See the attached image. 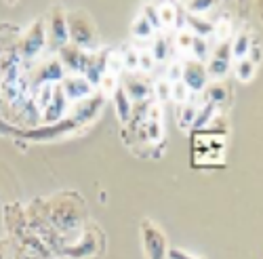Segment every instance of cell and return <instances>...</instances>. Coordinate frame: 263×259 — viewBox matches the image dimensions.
Returning a JSON list of instances; mask_svg holds the SVG:
<instances>
[{
	"mask_svg": "<svg viewBox=\"0 0 263 259\" xmlns=\"http://www.w3.org/2000/svg\"><path fill=\"white\" fill-rule=\"evenodd\" d=\"M40 207L47 221L59 234H68L82 228L86 219V205L76 192H63L51 200H40Z\"/></svg>",
	"mask_w": 263,
	"mask_h": 259,
	"instance_id": "6da1fadb",
	"label": "cell"
},
{
	"mask_svg": "<svg viewBox=\"0 0 263 259\" xmlns=\"http://www.w3.org/2000/svg\"><path fill=\"white\" fill-rule=\"evenodd\" d=\"M49 45L47 40V24L45 17L34 19L30 28L17 38V51L24 59V63H32L40 57V53L45 51V47Z\"/></svg>",
	"mask_w": 263,
	"mask_h": 259,
	"instance_id": "7a4b0ae2",
	"label": "cell"
},
{
	"mask_svg": "<svg viewBox=\"0 0 263 259\" xmlns=\"http://www.w3.org/2000/svg\"><path fill=\"white\" fill-rule=\"evenodd\" d=\"M68 34L70 42L84 51H89L95 47L97 42V28L93 24V19L89 13L84 11H70L68 13Z\"/></svg>",
	"mask_w": 263,
	"mask_h": 259,
	"instance_id": "3957f363",
	"label": "cell"
},
{
	"mask_svg": "<svg viewBox=\"0 0 263 259\" xmlns=\"http://www.w3.org/2000/svg\"><path fill=\"white\" fill-rule=\"evenodd\" d=\"M139 234L145 259H168V238L156 221L143 219L139 226Z\"/></svg>",
	"mask_w": 263,
	"mask_h": 259,
	"instance_id": "277c9868",
	"label": "cell"
},
{
	"mask_svg": "<svg viewBox=\"0 0 263 259\" xmlns=\"http://www.w3.org/2000/svg\"><path fill=\"white\" fill-rule=\"evenodd\" d=\"M65 76V68L61 66L59 57H49L42 61H34V68L26 70V78H28V86H30V95L38 89L40 84H59Z\"/></svg>",
	"mask_w": 263,
	"mask_h": 259,
	"instance_id": "5b68a950",
	"label": "cell"
},
{
	"mask_svg": "<svg viewBox=\"0 0 263 259\" xmlns=\"http://www.w3.org/2000/svg\"><path fill=\"white\" fill-rule=\"evenodd\" d=\"M78 124L68 116L59 122H53V124H36V126H30L28 131H15V135H21L28 141H38V143H45V141H57L61 139L63 135H68L72 131H76Z\"/></svg>",
	"mask_w": 263,
	"mask_h": 259,
	"instance_id": "8992f818",
	"label": "cell"
},
{
	"mask_svg": "<svg viewBox=\"0 0 263 259\" xmlns=\"http://www.w3.org/2000/svg\"><path fill=\"white\" fill-rule=\"evenodd\" d=\"M45 24H47V40H49V45L51 49L59 51L63 45H68L70 42V34H68V13L63 11L61 5H53L47 19H45Z\"/></svg>",
	"mask_w": 263,
	"mask_h": 259,
	"instance_id": "52a82bcc",
	"label": "cell"
},
{
	"mask_svg": "<svg viewBox=\"0 0 263 259\" xmlns=\"http://www.w3.org/2000/svg\"><path fill=\"white\" fill-rule=\"evenodd\" d=\"M101 238H103V236H99L97 228H86L80 238L76 243L65 245L59 255L68 257V259H89V257H95L99 253Z\"/></svg>",
	"mask_w": 263,
	"mask_h": 259,
	"instance_id": "ba28073f",
	"label": "cell"
},
{
	"mask_svg": "<svg viewBox=\"0 0 263 259\" xmlns=\"http://www.w3.org/2000/svg\"><path fill=\"white\" fill-rule=\"evenodd\" d=\"M120 86L126 91V95L133 99V103L145 101L154 93V84L149 82L147 74L141 72H122L120 74Z\"/></svg>",
	"mask_w": 263,
	"mask_h": 259,
	"instance_id": "9c48e42d",
	"label": "cell"
},
{
	"mask_svg": "<svg viewBox=\"0 0 263 259\" xmlns=\"http://www.w3.org/2000/svg\"><path fill=\"white\" fill-rule=\"evenodd\" d=\"M103 105H105V95L103 93H93V95H89V97H84V99L74 103L72 112H70V118L78 126H84V124L93 122L101 114Z\"/></svg>",
	"mask_w": 263,
	"mask_h": 259,
	"instance_id": "30bf717a",
	"label": "cell"
},
{
	"mask_svg": "<svg viewBox=\"0 0 263 259\" xmlns=\"http://www.w3.org/2000/svg\"><path fill=\"white\" fill-rule=\"evenodd\" d=\"M57 57L61 61V66L65 68V72H72V74H84L86 66H89V59H91V51H84L72 42L63 45L59 51H57Z\"/></svg>",
	"mask_w": 263,
	"mask_h": 259,
	"instance_id": "8fae6325",
	"label": "cell"
},
{
	"mask_svg": "<svg viewBox=\"0 0 263 259\" xmlns=\"http://www.w3.org/2000/svg\"><path fill=\"white\" fill-rule=\"evenodd\" d=\"M181 82H185V86L192 93H202L209 84V74H206V66L204 61L198 59H183V74H181Z\"/></svg>",
	"mask_w": 263,
	"mask_h": 259,
	"instance_id": "7c38bea8",
	"label": "cell"
},
{
	"mask_svg": "<svg viewBox=\"0 0 263 259\" xmlns=\"http://www.w3.org/2000/svg\"><path fill=\"white\" fill-rule=\"evenodd\" d=\"M59 86H61V91L65 93V97H68V101H72V103H76V101H80V99L95 93V86L80 74H65L63 80L59 82Z\"/></svg>",
	"mask_w": 263,
	"mask_h": 259,
	"instance_id": "4fadbf2b",
	"label": "cell"
},
{
	"mask_svg": "<svg viewBox=\"0 0 263 259\" xmlns=\"http://www.w3.org/2000/svg\"><path fill=\"white\" fill-rule=\"evenodd\" d=\"M68 107H70V101H68V97H65V93L61 91V86L57 84L51 101L47 103V107L40 114L42 124H53V122H59L63 118H68Z\"/></svg>",
	"mask_w": 263,
	"mask_h": 259,
	"instance_id": "5bb4252c",
	"label": "cell"
},
{
	"mask_svg": "<svg viewBox=\"0 0 263 259\" xmlns=\"http://www.w3.org/2000/svg\"><path fill=\"white\" fill-rule=\"evenodd\" d=\"M112 103H114V110H116V116H118L120 124H128L130 114H133V99L126 95V91L122 89L120 84L112 93Z\"/></svg>",
	"mask_w": 263,
	"mask_h": 259,
	"instance_id": "9a60e30c",
	"label": "cell"
},
{
	"mask_svg": "<svg viewBox=\"0 0 263 259\" xmlns=\"http://www.w3.org/2000/svg\"><path fill=\"white\" fill-rule=\"evenodd\" d=\"M198 103L194 101H185V103H177V110H175V118H177V124L181 131H187V128H192L194 124V118L196 114H198Z\"/></svg>",
	"mask_w": 263,
	"mask_h": 259,
	"instance_id": "2e32d148",
	"label": "cell"
},
{
	"mask_svg": "<svg viewBox=\"0 0 263 259\" xmlns=\"http://www.w3.org/2000/svg\"><path fill=\"white\" fill-rule=\"evenodd\" d=\"M230 47H232V59H234V61L245 59V57L249 55L251 47H253V38H251L249 32L242 30V32H238L236 36H232Z\"/></svg>",
	"mask_w": 263,
	"mask_h": 259,
	"instance_id": "e0dca14e",
	"label": "cell"
},
{
	"mask_svg": "<svg viewBox=\"0 0 263 259\" xmlns=\"http://www.w3.org/2000/svg\"><path fill=\"white\" fill-rule=\"evenodd\" d=\"M185 24H187V30L194 36H202V38H209L213 34V30H215V26L211 24V21H206L200 15H192V13L185 15Z\"/></svg>",
	"mask_w": 263,
	"mask_h": 259,
	"instance_id": "ac0fdd59",
	"label": "cell"
},
{
	"mask_svg": "<svg viewBox=\"0 0 263 259\" xmlns=\"http://www.w3.org/2000/svg\"><path fill=\"white\" fill-rule=\"evenodd\" d=\"M204 95H206V101H209V103H213V105L219 107V105H223V103L228 101L230 91H228V86H226L221 80H213V82L206 84Z\"/></svg>",
	"mask_w": 263,
	"mask_h": 259,
	"instance_id": "d6986e66",
	"label": "cell"
},
{
	"mask_svg": "<svg viewBox=\"0 0 263 259\" xmlns=\"http://www.w3.org/2000/svg\"><path fill=\"white\" fill-rule=\"evenodd\" d=\"M204 66H206V74H209V78H213V80H221V78H226V76L230 74V70H232V61H230V59H219V57H209Z\"/></svg>",
	"mask_w": 263,
	"mask_h": 259,
	"instance_id": "ffe728a7",
	"label": "cell"
},
{
	"mask_svg": "<svg viewBox=\"0 0 263 259\" xmlns=\"http://www.w3.org/2000/svg\"><path fill=\"white\" fill-rule=\"evenodd\" d=\"M215 116H217V105H213V103L206 101L204 105L198 107V114H196V118H194L192 128H194V131H204L206 124H209Z\"/></svg>",
	"mask_w": 263,
	"mask_h": 259,
	"instance_id": "44dd1931",
	"label": "cell"
},
{
	"mask_svg": "<svg viewBox=\"0 0 263 259\" xmlns=\"http://www.w3.org/2000/svg\"><path fill=\"white\" fill-rule=\"evenodd\" d=\"M156 11H158V19H160L162 28H173L177 24V7H175L171 0H164V3L156 5Z\"/></svg>",
	"mask_w": 263,
	"mask_h": 259,
	"instance_id": "7402d4cb",
	"label": "cell"
},
{
	"mask_svg": "<svg viewBox=\"0 0 263 259\" xmlns=\"http://www.w3.org/2000/svg\"><path fill=\"white\" fill-rule=\"evenodd\" d=\"M234 72H236V78L240 82H251L255 78V74H257V63H253L249 57L238 59L234 63Z\"/></svg>",
	"mask_w": 263,
	"mask_h": 259,
	"instance_id": "603a6c76",
	"label": "cell"
},
{
	"mask_svg": "<svg viewBox=\"0 0 263 259\" xmlns=\"http://www.w3.org/2000/svg\"><path fill=\"white\" fill-rule=\"evenodd\" d=\"M130 34H133L137 40H147V38H154L156 30L149 26V21H147L143 15H139V17L133 21V26H130Z\"/></svg>",
	"mask_w": 263,
	"mask_h": 259,
	"instance_id": "cb8c5ba5",
	"label": "cell"
},
{
	"mask_svg": "<svg viewBox=\"0 0 263 259\" xmlns=\"http://www.w3.org/2000/svg\"><path fill=\"white\" fill-rule=\"evenodd\" d=\"M211 42L209 38H202V36H194V42H192V49H190V55L198 61H204L211 57Z\"/></svg>",
	"mask_w": 263,
	"mask_h": 259,
	"instance_id": "d4e9b609",
	"label": "cell"
},
{
	"mask_svg": "<svg viewBox=\"0 0 263 259\" xmlns=\"http://www.w3.org/2000/svg\"><path fill=\"white\" fill-rule=\"evenodd\" d=\"M149 53L156 61H164L168 59V40L162 34H154L152 38V45H149Z\"/></svg>",
	"mask_w": 263,
	"mask_h": 259,
	"instance_id": "484cf974",
	"label": "cell"
},
{
	"mask_svg": "<svg viewBox=\"0 0 263 259\" xmlns=\"http://www.w3.org/2000/svg\"><path fill=\"white\" fill-rule=\"evenodd\" d=\"M124 72H139V51L135 47H124L120 51Z\"/></svg>",
	"mask_w": 263,
	"mask_h": 259,
	"instance_id": "4316f807",
	"label": "cell"
},
{
	"mask_svg": "<svg viewBox=\"0 0 263 259\" xmlns=\"http://www.w3.org/2000/svg\"><path fill=\"white\" fill-rule=\"evenodd\" d=\"M190 97H192V91L185 86V82H181V80L171 82V99L175 103H185V101H190Z\"/></svg>",
	"mask_w": 263,
	"mask_h": 259,
	"instance_id": "83f0119b",
	"label": "cell"
},
{
	"mask_svg": "<svg viewBox=\"0 0 263 259\" xmlns=\"http://www.w3.org/2000/svg\"><path fill=\"white\" fill-rule=\"evenodd\" d=\"M152 97H154L158 103H164L171 99V82L166 78H160L154 82V93H152Z\"/></svg>",
	"mask_w": 263,
	"mask_h": 259,
	"instance_id": "f1b7e54d",
	"label": "cell"
},
{
	"mask_svg": "<svg viewBox=\"0 0 263 259\" xmlns=\"http://www.w3.org/2000/svg\"><path fill=\"white\" fill-rule=\"evenodd\" d=\"M185 3H187V13L200 17L215 7V0H185Z\"/></svg>",
	"mask_w": 263,
	"mask_h": 259,
	"instance_id": "f546056e",
	"label": "cell"
},
{
	"mask_svg": "<svg viewBox=\"0 0 263 259\" xmlns=\"http://www.w3.org/2000/svg\"><path fill=\"white\" fill-rule=\"evenodd\" d=\"M192 42H194V34H192L187 28H179V30H177V36H175V45H177V49L190 53Z\"/></svg>",
	"mask_w": 263,
	"mask_h": 259,
	"instance_id": "4dcf8cb0",
	"label": "cell"
},
{
	"mask_svg": "<svg viewBox=\"0 0 263 259\" xmlns=\"http://www.w3.org/2000/svg\"><path fill=\"white\" fill-rule=\"evenodd\" d=\"M181 74H183V59H175V61L168 63L164 78L168 82H177V80H181Z\"/></svg>",
	"mask_w": 263,
	"mask_h": 259,
	"instance_id": "1f68e13d",
	"label": "cell"
},
{
	"mask_svg": "<svg viewBox=\"0 0 263 259\" xmlns=\"http://www.w3.org/2000/svg\"><path fill=\"white\" fill-rule=\"evenodd\" d=\"M141 15H143V17L149 21V26L154 28V30H162V26H160V19H158V11H156V3H147V5L143 7Z\"/></svg>",
	"mask_w": 263,
	"mask_h": 259,
	"instance_id": "d6a6232c",
	"label": "cell"
},
{
	"mask_svg": "<svg viewBox=\"0 0 263 259\" xmlns=\"http://www.w3.org/2000/svg\"><path fill=\"white\" fill-rule=\"evenodd\" d=\"M154 66H156V59L152 57L149 49L139 51V72H141V74H147V72L154 70Z\"/></svg>",
	"mask_w": 263,
	"mask_h": 259,
	"instance_id": "836d02e7",
	"label": "cell"
},
{
	"mask_svg": "<svg viewBox=\"0 0 263 259\" xmlns=\"http://www.w3.org/2000/svg\"><path fill=\"white\" fill-rule=\"evenodd\" d=\"M120 82H118V76H114V74H105L103 78H101V82H99V89H101V93L105 95V93H114V89L118 86Z\"/></svg>",
	"mask_w": 263,
	"mask_h": 259,
	"instance_id": "e575fe53",
	"label": "cell"
},
{
	"mask_svg": "<svg viewBox=\"0 0 263 259\" xmlns=\"http://www.w3.org/2000/svg\"><path fill=\"white\" fill-rule=\"evenodd\" d=\"M213 34H217V42H223V40H232V26H230V21H221L219 26H215Z\"/></svg>",
	"mask_w": 263,
	"mask_h": 259,
	"instance_id": "d590c367",
	"label": "cell"
},
{
	"mask_svg": "<svg viewBox=\"0 0 263 259\" xmlns=\"http://www.w3.org/2000/svg\"><path fill=\"white\" fill-rule=\"evenodd\" d=\"M168 259H200V257H196L183 249H177V247H171L168 249Z\"/></svg>",
	"mask_w": 263,
	"mask_h": 259,
	"instance_id": "8d00e7d4",
	"label": "cell"
},
{
	"mask_svg": "<svg viewBox=\"0 0 263 259\" xmlns=\"http://www.w3.org/2000/svg\"><path fill=\"white\" fill-rule=\"evenodd\" d=\"M261 55H263V53H261V47L257 45V42H253V47H251V51H249L247 57H249L253 63H257V66H259V63H261Z\"/></svg>",
	"mask_w": 263,
	"mask_h": 259,
	"instance_id": "74e56055",
	"label": "cell"
},
{
	"mask_svg": "<svg viewBox=\"0 0 263 259\" xmlns=\"http://www.w3.org/2000/svg\"><path fill=\"white\" fill-rule=\"evenodd\" d=\"M259 13H261V21H263V0H259Z\"/></svg>",
	"mask_w": 263,
	"mask_h": 259,
	"instance_id": "f35d334b",
	"label": "cell"
}]
</instances>
